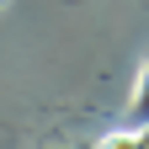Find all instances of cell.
<instances>
[{
	"label": "cell",
	"mask_w": 149,
	"mask_h": 149,
	"mask_svg": "<svg viewBox=\"0 0 149 149\" xmlns=\"http://www.w3.org/2000/svg\"><path fill=\"white\" fill-rule=\"evenodd\" d=\"M128 123L149 128V64L139 69V85H133V101H128Z\"/></svg>",
	"instance_id": "2"
},
{
	"label": "cell",
	"mask_w": 149,
	"mask_h": 149,
	"mask_svg": "<svg viewBox=\"0 0 149 149\" xmlns=\"http://www.w3.org/2000/svg\"><path fill=\"white\" fill-rule=\"evenodd\" d=\"M43 149H91V144H85V139H69V133H59V139H48Z\"/></svg>",
	"instance_id": "3"
},
{
	"label": "cell",
	"mask_w": 149,
	"mask_h": 149,
	"mask_svg": "<svg viewBox=\"0 0 149 149\" xmlns=\"http://www.w3.org/2000/svg\"><path fill=\"white\" fill-rule=\"evenodd\" d=\"M91 149H149V128H112Z\"/></svg>",
	"instance_id": "1"
}]
</instances>
